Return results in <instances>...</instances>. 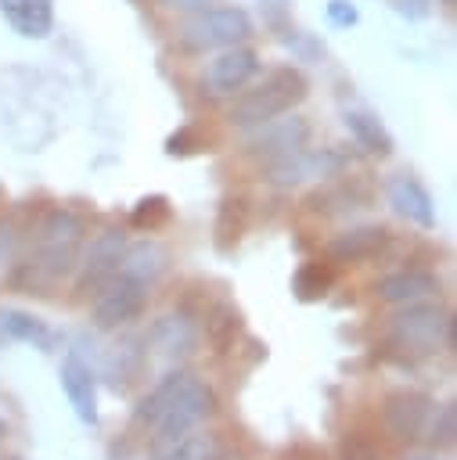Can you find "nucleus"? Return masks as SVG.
Listing matches in <instances>:
<instances>
[{"label":"nucleus","mask_w":457,"mask_h":460,"mask_svg":"<svg viewBox=\"0 0 457 460\" xmlns=\"http://www.w3.org/2000/svg\"><path fill=\"white\" fill-rule=\"evenodd\" d=\"M306 97H309V75L299 65H273L234 97L227 122L237 129H252L277 115L295 111Z\"/></svg>","instance_id":"obj_3"},{"label":"nucleus","mask_w":457,"mask_h":460,"mask_svg":"<svg viewBox=\"0 0 457 460\" xmlns=\"http://www.w3.org/2000/svg\"><path fill=\"white\" fill-rule=\"evenodd\" d=\"M202 147H205V140H202V133H198L194 126L173 129V133L166 137V144H162V151H166L169 158H187V155H198Z\"/></svg>","instance_id":"obj_28"},{"label":"nucleus","mask_w":457,"mask_h":460,"mask_svg":"<svg viewBox=\"0 0 457 460\" xmlns=\"http://www.w3.org/2000/svg\"><path fill=\"white\" fill-rule=\"evenodd\" d=\"M169 219H173V205L166 194H144V198H137V205L130 212V223L137 230H148V234L169 226Z\"/></svg>","instance_id":"obj_27"},{"label":"nucleus","mask_w":457,"mask_h":460,"mask_svg":"<svg viewBox=\"0 0 457 460\" xmlns=\"http://www.w3.org/2000/svg\"><path fill=\"white\" fill-rule=\"evenodd\" d=\"M216 392L191 370H169L133 410V428L148 435V449H162L216 413Z\"/></svg>","instance_id":"obj_1"},{"label":"nucleus","mask_w":457,"mask_h":460,"mask_svg":"<svg viewBox=\"0 0 457 460\" xmlns=\"http://www.w3.org/2000/svg\"><path fill=\"white\" fill-rule=\"evenodd\" d=\"M166 270H169V252L155 237L126 244V252L119 259V277H126V280H133V284H140L148 291L166 277Z\"/></svg>","instance_id":"obj_16"},{"label":"nucleus","mask_w":457,"mask_h":460,"mask_svg":"<svg viewBox=\"0 0 457 460\" xmlns=\"http://www.w3.org/2000/svg\"><path fill=\"white\" fill-rule=\"evenodd\" d=\"M385 345L392 352H399L403 359H425V356L439 352L443 345L453 349V313L435 302H425V298L407 302L392 316Z\"/></svg>","instance_id":"obj_4"},{"label":"nucleus","mask_w":457,"mask_h":460,"mask_svg":"<svg viewBox=\"0 0 457 460\" xmlns=\"http://www.w3.org/2000/svg\"><path fill=\"white\" fill-rule=\"evenodd\" d=\"M245 230H248V201L241 194H223L220 212H216V248L230 252Z\"/></svg>","instance_id":"obj_24"},{"label":"nucleus","mask_w":457,"mask_h":460,"mask_svg":"<svg viewBox=\"0 0 457 460\" xmlns=\"http://www.w3.org/2000/svg\"><path fill=\"white\" fill-rule=\"evenodd\" d=\"M130 237L122 226H104L97 230L83 248H79V262H76V298H94L115 273H119V259L126 252Z\"/></svg>","instance_id":"obj_6"},{"label":"nucleus","mask_w":457,"mask_h":460,"mask_svg":"<svg viewBox=\"0 0 457 460\" xmlns=\"http://www.w3.org/2000/svg\"><path fill=\"white\" fill-rule=\"evenodd\" d=\"M0 18L22 40H47L54 32V0H0Z\"/></svg>","instance_id":"obj_18"},{"label":"nucleus","mask_w":457,"mask_h":460,"mask_svg":"<svg viewBox=\"0 0 457 460\" xmlns=\"http://www.w3.org/2000/svg\"><path fill=\"white\" fill-rule=\"evenodd\" d=\"M0 334L14 338V341H25V345H36V349H54L58 334L50 331L47 320H40L36 313L29 309H18V305H0Z\"/></svg>","instance_id":"obj_22"},{"label":"nucleus","mask_w":457,"mask_h":460,"mask_svg":"<svg viewBox=\"0 0 457 460\" xmlns=\"http://www.w3.org/2000/svg\"><path fill=\"white\" fill-rule=\"evenodd\" d=\"M392 4V11L399 14V18H407V22H425L428 14H432V4L435 0H389Z\"/></svg>","instance_id":"obj_32"},{"label":"nucleus","mask_w":457,"mask_h":460,"mask_svg":"<svg viewBox=\"0 0 457 460\" xmlns=\"http://www.w3.org/2000/svg\"><path fill=\"white\" fill-rule=\"evenodd\" d=\"M162 11H173V14H194V11H205V7H216L223 0H155Z\"/></svg>","instance_id":"obj_33"},{"label":"nucleus","mask_w":457,"mask_h":460,"mask_svg":"<svg viewBox=\"0 0 457 460\" xmlns=\"http://www.w3.org/2000/svg\"><path fill=\"white\" fill-rule=\"evenodd\" d=\"M378 298L381 302H392V305H407V302H421V298H432L439 295V277L432 270H417V266H407V270H396L389 277H381L374 284Z\"/></svg>","instance_id":"obj_17"},{"label":"nucleus","mask_w":457,"mask_h":460,"mask_svg":"<svg viewBox=\"0 0 457 460\" xmlns=\"http://www.w3.org/2000/svg\"><path fill=\"white\" fill-rule=\"evenodd\" d=\"M151 460H223V446H220L216 435L194 428L191 435H184V438L155 449Z\"/></svg>","instance_id":"obj_23"},{"label":"nucleus","mask_w":457,"mask_h":460,"mask_svg":"<svg viewBox=\"0 0 457 460\" xmlns=\"http://www.w3.org/2000/svg\"><path fill=\"white\" fill-rule=\"evenodd\" d=\"M4 438H7V420L0 417V442H4Z\"/></svg>","instance_id":"obj_36"},{"label":"nucleus","mask_w":457,"mask_h":460,"mask_svg":"<svg viewBox=\"0 0 457 460\" xmlns=\"http://www.w3.org/2000/svg\"><path fill=\"white\" fill-rule=\"evenodd\" d=\"M432 413V395L421 388H392L381 399V424L396 442H417Z\"/></svg>","instance_id":"obj_10"},{"label":"nucleus","mask_w":457,"mask_h":460,"mask_svg":"<svg viewBox=\"0 0 457 460\" xmlns=\"http://www.w3.org/2000/svg\"><path fill=\"white\" fill-rule=\"evenodd\" d=\"M421 438H425L432 449H450V446L457 442V402H453V399L432 406Z\"/></svg>","instance_id":"obj_26"},{"label":"nucleus","mask_w":457,"mask_h":460,"mask_svg":"<svg viewBox=\"0 0 457 460\" xmlns=\"http://www.w3.org/2000/svg\"><path fill=\"white\" fill-rule=\"evenodd\" d=\"M7 460H11V456H7Z\"/></svg>","instance_id":"obj_38"},{"label":"nucleus","mask_w":457,"mask_h":460,"mask_svg":"<svg viewBox=\"0 0 457 460\" xmlns=\"http://www.w3.org/2000/svg\"><path fill=\"white\" fill-rule=\"evenodd\" d=\"M58 381H61V392L72 406V413L83 420V424H97V374L94 367L79 356V352H65L61 367H58Z\"/></svg>","instance_id":"obj_14"},{"label":"nucleus","mask_w":457,"mask_h":460,"mask_svg":"<svg viewBox=\"0 0 457 460\" xmlns=\"http://www.w3.org/2000/svg\"><path fill=\"white\" fill-rule=\"evenodd\" d=\"M389 241H392L389 226H381V223H360V226H349L338 237H331L324 252H327V262L331 266H356V262H367V259L381 255L389 248Z\"/></svg>","instance_id":"obj_15"},{"label":"nucleus","mask_w":457,"mask_h":460,"mask_svg":"<svg viewBox=\"0 0 457 460\" xmlns=\"http://www.w3.org/2000/svg\"><path fill=\"white\" fill-rule=\"evenodd\" d=\"M331 288H335V266L331 262L309 259L291 273V291L299 302H320V298H327Z\"/></svg>","instance_id":"obj_25"},{"label":"nucleus","mask_w":457,"mask_h":460,"mask_svg":"<svg viewBox=\"0 0 457 460\" xmlns=\"http://www.w3.org/2000/svg\"><path fill=\"white\" fill-rule=\"evenodd\" d=\"M83 234H86V223H83L79 212H72L65 205L47 208L43 219L36 223L32 255L14 266L7 284L22 295H54V288L76 273Z\"/></svg>","instance_id":"obj_2"},{"label":"nucleus","mask_w":457,"mask_h":460,"mask_svg":"<svg viewBox=\"0 0 457 460\" xmlns=\"http://www.w3.org/2000/svg\"><path fill=\"white\" fill-rule=\"evenodd\" d=\"M144 302H148V288L126 280V277H112L97 295H94V309H90V320L94 327L101 331H115L130 320H137L144 313Z\"/></svg>","instance_id":"obj_9"},{"label":"nucleus","mask_w":457,"mask_h":460,"mask_svg":"<svg viewBox=\"0 0 457 460\" xmlns=\"http://www.w3.org/2000/svg\"><path fill=\"white\" fill-rule=\"evenodd\" d=\"M435 4H443L446 11H453V7H457V0H435Z\"/></svg>","instance_id":"obj_35"},{"label":"nucleus","mask_w":457,"mask_h":460,"mask_svg":"<svg viewBox=\"0 0 457 460\" xmlns=\"http://www.w3.org/2000/svg\"><path fill=\"white\" fill-rule=\"evenodd\" d=\"M338 460H381V453L363 431H345L338 442Z\"/></svg>","instance_id":"obj_30"},{"label":"nucleus","mask_w":457,"mask_h":460,"mask_svg":"<svg viewBox=\"0 0 457 460\" xmlns=\"http://www.w3.org/2000/svg\"><path fill=\"white\" fill-rule=\"evenodd\" d=\"M414 460H435V456H414Z\"/></svg>","instance_id":"obj_37"},{"label":"nucleus","mask_w":457,"mask_h":460,"mask_svg":"<svg viewBox=\"0 0 457 460\" xmlns=\"http://www.w3.org/2000/svg\"><path fill=\"white\" fill-rule=\"evenodd\" d=\"M309 133H313V129H309V122H306L302 115H291V119L277 115V119H270V122L248 129L245 151H248L252 158H259L263 165H270V162H277V158H288V155L309 147Z\"/></svg>","instance_id":"obj_8"},{"label":"nucleus","mask_w":457,"mask_h":460,"mask_svg":"<svg viewBox=\"0 0 457 460\" xmlns=\"http://www.w3.org/2000/svg\"><path fill=\"white\" fill-rule=\"evenodd\" d=\"M7 262H11V230L0 223V280L7 273Z\"/></svg>","instance_id":"obj_34"},{"label":"nucleus","mask_w":457,"mask_h":460,"mask_svg":"<svg viewBox=\"0 0 457 460\" xmlns=\"http://www.w3.org/2000/svg\"><path fill=\"white\" fill-rule=\"evenodd\" d=\"M252 36H255V22L237 4H216V7L194 11L176 29V43L187 54L223 50V47H234V43H248Z\"/></svg>","instance_id":"obj_5"},{"label":"nucleus","mask_w":457,"mask_h":460,"mask_svg":"<svg viewBox=\"0 0 457 460\" xmlns=\"http://www.w3.org/2000/svg\"><path fill=\"white\" fill-rule=\"evenodd\" d=\"M259 50L252 43H234L223 50H212L205 72H202V90L209 97H237L255 75H259Z\"/></svg>","instance_id":"obj_7"},{"label":"nucleus","mask_w":457,"mask_h":460,"mask_svg":"<svg viewBox=\"0 0 457 460\" xmlns=\"http://www.w3.org/2000/svg\"><path fill=\"white\" fill-rule=\"evenodd\" d=\"M202 334H205V341H209V349H212L216 356L237 352V345H241V338H245V313H241L234 302L223 298V302H216V305L209 309Z\"/></svg>","instance_id":"obj_20"},{"label":"nucleus","mask_w":457,"mask_h":460,"mask_svg":"<svg viewBox=\"0 0 457 460\" xmlns=\"http://www.w3.org/2000/svg\"><path fill=\"white\" fill-rule=\"evenodd\" d=\"M324 22H327L331 29H338V32L356 29V25H360V7H356V0H327V4H324Z\"/></svg>","instance_id":"obj_29"},{"label":"nucleus","mask_w":457,"mask_h":460,"mask_svg":"<svg viewBox=\"0 0 457 460\" xmlns=\"http://www.w3.org/2000/svg\"><path fill=\"white\" fill-rule=\"evenodd\" d=\"M284 43L291 47V54L299 61H324V43L302 29H291V36H284Z\"/></svg>","instance_id":"obj_31"},{"label":"nucleus","mask_w":457,"mask_h":460,"mask_svg":"<svg viewBox=\"0 0 457 460\" xmlns=\"http://www.w3.org/2000/svg\"><path fill=\"white\" fill-rule=\"evenodd\" d=\"M144 363H148V352H144V341H140V338H122V341H115V345L104 352L108 385H112L115 392H130V388L140 381Z\"/></svg>","instance_id":"obj_21"},{"label":"nucleus","mask_w":457,"mask_h":460,"mask_svg":"<svg viewBox=\"0 0 457 460\" xmlns=\"http://www.w3.org/2000/svg\"><path fill=\"white\" fill-rule=\"evenodd\" d=\"M140 341H144V352H151L166 363H180L198 349V327L191 323V316L169 313V316H158Z\"/></svg>","instance_id":"obj_13"},{"label":"nucleus","mask_w":457,"mask_h":460,"mask_svg":"<svg viewBox=\"0 0 457 460\" xmlns=\"http://www.w3.org/2000/svg\"><path fill=\"white\" fill-rule=\"evenodd\" d=\"M385 201L399 219H407L417 230H435L439 226L435 198L414 172H392L385 180Z\"/></svg>","instance_id":"obj_11"},{"label":"nucleus","mask_w":457,"mask_h":460,"mask_svg":"<svg viewBox=\"0 0 457 460\" xmlns=\"http://www.w3.org/2000/svg\"><path fill=\"white\" fill-rule=\"evenodd\" d=\"M263 169H266V180H270V183H277V187H299L302 180L335 176V172L342 169V155L331 151V147H320V151L302 147V151H295V155H288V158H277V162H270V165H263Z\"/></svg>","instance_id":"obj_12"},{"label":"nucleus","mask_w":457,"mask_h":460,"mask_svg":"<svg viewBox=\"0 0 457 460\" xmlns=\"http://www.w3.org/2000/svg\"><path fill=\"white\" fill-rule=\"evenodd\" d=\"M342 126L349 129V137L356 140V147H363L374 158H389L396 151V137L389 133V126L381 122V115L371 111V108H345L342 111Z\"/></svg>","instance_id":"obj_19"}]
</instances>
